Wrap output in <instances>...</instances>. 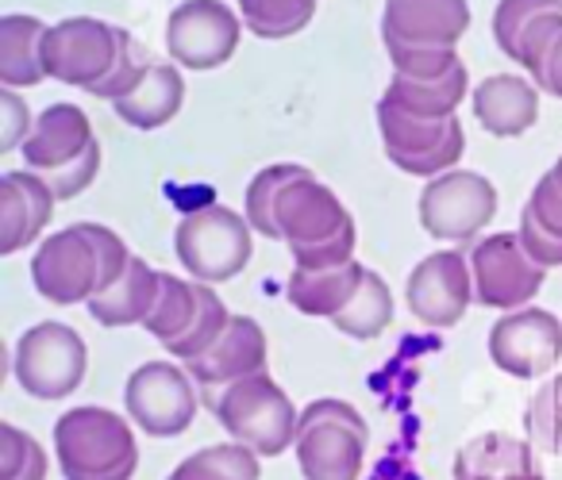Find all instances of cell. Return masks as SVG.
Listing matches in <instances>:
<instances>
[{
  "instance_id": "obj_1",
  "label": "cell",
  "mask_w": 562,
  "mask_h": 480,
  "mask_svg": "<svg viewBox=\"0 0 562 480\" xmlns=\"http://www.w3.org/2000/svg\"><path fill=\"white\" fill-rule=\"evenodd\" d=\"M273 231L290 247L297 270H339L355 262V216L328 185L305 173L281 188L273 208Z\"/></svg>"
},
{
  "instance_id": "obj_2",
  "label": "cell",
  "mask_w": 562,
  "mask_h": 480,
  "mask_svg": "<svg viewBox=\"0 0 562 480\" xmlns=\"http://www.w3.org/2000/svg\"><path fill=\"white\" fill-rule=\"evenodd\" d=\"M132 419L101 403H81L55 419V457L66 480H132L139 469V442Z\"/></svg>"
},
{
  "instance_id": "obj_3",
  "label": "cell",
  "mask_w": 562,
  "mask_h": 480,
  "mask_svg": "<svg viewBox=\"0 0 562 480\" xmlns=\"http://www.w3.org/2000/svg\"><path fill=\"white\" fill-rule=\"evenodd\" d=\"M201 403L216 415V423L227 431V438L255 449L258 457H278L285 449H293V442H297L301 411L293 408L290 392L270 373H258V377L235 380L227 388L201 392Z\"/></svg>"
},
{
  "instance_id": "obj_4",
  "label": "cell",
  "mask_w": 562,
  "mask_h": 480,
  "mask_svg": "<svg viewBox=\"0 0 562 480\" xmlns=\"http://www.w3.org/2000/svg\"><path fill=\"white\" fill-rule=\"evenodd\" d=\"M370 426L362 411L336 396L313 400L301 411L297 442V469L305 480H359L367 461Z\"/></svg>"
},
{
  "instance_id": "obj_5",
  "label": "cell",
  "mask_w": 562,
  "mask_h": 480,
  "mask_svg": "<svg viewBox=\"0 0 562 480\" xmlns=\"http://www.w3.org/2000/svg\"><path fill=\"white\" fill-rule=\"evenodd\" d=\"M173 254L186 265L196 285H224L239 277L255 258V227L247 216L224 204H204V208L181 216L173 231Z\"/></svg>"
},
{
  "instance_id": "obj_6",
  "label": "cell",
  "mask_w": 562,
  "mask_h": 480,
  "mask_svg": "<svg viewBox=\"0 0 562 480\" xmlns=\"http://www.w3.org/2000/svg\"><path fill=\"white\" fill-rule=\"evenodd\" d=\"M35 293L50 304H89L104 293L101 224H70L47 235L32 254Z\"/></svg>"
},
{
  "instance_id": "obj_7",
  "label": "cell",
  "mask_w": 562,
  "mask_h": 480,
  "mask_svg": "<svg viewBox=\"0 0 562 480\" xmlns=\"http://www.w3.org/2000/svg\"><path fill=\"white\" fill-rule=\"evenodd\" d=\"M89 373L86 339L70 323H35L12 350V377L35 400H66Z\"/></svg>"
},
{
  "instance_id": "obj_8",
  "label": "cell",
  "mask_w": 562,
  "mask_h": 480,
  "mask_svg": "<svg viewBox=\"0 0 562 480\" xmlns=\"http://www.w3.org/2000/svg\"><path fill=\"white\" fill-rule=\"evenodd\" d=\"M378 132H382L385 158L408 178H443V173L459 170L462 155H467V132H462L459 116L431 124V119L405 116L385 96L378 101Z\"/></svg>"
},
{
  "instance_id": "obj_9",
  "label": "cell",
  "mask_w": 562,
  "mask_h": 480,
  "mask_svg": "<svg viewBox=\"0 0 562 480\" xmlns=\"http://www.w3.org/2000/svg\"><path fill=\"white\" fill-rule=\"evenodd\" d=\"M201 392L178 362H147L127 377L124 411L150 438H178L193 426Z\"/></svg>"
},
{
  "instance_id": "obj_10",
  "label": "cell",
  "mask_w": 562,
  "mask_h": 480,
  "mask_svg": "<svg viewBox=\"0 0 562 480\" xmlns=\"http://www.w3.org/2000/svg\"><path fill=\"white\" fill-rule=\"evenodd\" d=\"M416 212H420V227L431 239L462 247V242L477 239L493 224L497 188H493L490 178H482L474 170H451L424 185Z\"/></svg>"
},
{
  "instance_id": "obj_11",
  "label": "cell",
  "mask_w": 562,
  "mask_h": 480,
  "mask_svg": "<svg viewBox=\"0 0 562 480\" xmlns=\"http://www.w3.org/2000/svg\"><path fill=\"white\" fill-rule=\"evenodd\" d=\"M243 16L224 0H181L166 20V50L178 70H216L239 50Z\"/></svg>"
},
{
  "instance_id": "obj_12",
  "label": "cell",
  "mask_w": 562,
  "mask_h": 480,
  "mask_svg": "<svg viewBox=\"0 0 562 480\" xmlns=\"http://www.w3.org/2000/svg\"><path fill=\"white\" fill-rule=\"evenodd\" d=\"M120 55V27L97 16H70L50 24L43 43V70L50 81L93 93L112 73Z\"/></svg>"
},
{
  "instance_id": "obj_13",
  "label": "cell",
  "mask_w": 562,
  "mask_h": 480,
  "mask_svg": "<svg viewBox=\"0 0 562 480\" xmlns=\"http://www.w3.org/2000/svg\"><path fill=\"white\" fill-rule=\"evenodd\" d=\"M470 273H474V304L497 311L531 308L536 293L543 288L547 270L524 250L516 231H497L470 250Z\"/></svg>"
},
{
  "instance_id": "obj_14",
  "label": "cell",
  "mask_w": 562,
  "mask_h": 480,
  "mask_svg": "<svg viewBox=\"0 0 562 480\" xmlns=\"http://www.w3.org/2000/svg\"><path fill=\"white\" fill-rule=\"evenodd\" d=\"M490 357L501 373L516 380L554 373L562 357V316L543 308H520L501 316L490 331Z\"/></svg>"
},
{
  "instance_id": "obj_15",
  "label": "cell",
  "mask_w": 562,
  "mask_h": 480,
  "mask_svg": "<svg viewBox=\"0 0 562 480\" xmlns=\"http://www.w3.org/2000/svg\"><path fill=\"white\" fill-rule=\"evenodd\" d=\"M405 304L424 327H447L462 323L467 308L474 304V273H470V254L462 250H436L420 258L416 270L408 273Z\"/></svg>"
},
{
  "instance_id": "obj_16",
  "label": "cell",
  "mask_w": 562,
  "mask_h": 480,
  "mask_svg": "<svg viewBox=\"0 0 562 480\" xmlns=\"http://www.w3.org/2000/svg\"><path fill=\"white\" fill-rule=\"evenodd\" d=\"M470 27V0H385V47L459 50Z\"/></svg>"
},
{
  "instance_id": "obj_17",
  "label": "cell",
  "mask_w": 562,
  "mask_h": 480,
  "mask_svg": "<svg viewBox=\"0 0 562 480\" xmlns=\"http://www.w3.org/2000/svg\"><path fill=\"white\" fill-rule=\"evenodd\" d=\"M97 135H93V124H89L86 108L78 104H47V108L35 116V127L24 142V165L32 173H55L63 165L78 162L93 150Z\"/></svg>"
},
{
  "instance_id": "obj_18",
  "label": "cell",
  "mask_w": 562,
  "mask_h": 480,
  "mask_svg": "<svg viewBox=\"0 0 562 480\" xmlns=\"http://www.w3.org/2000/svg\"><path fill=\"white\" fill-rule=\"evenodd\" d=\"M266 357H270V346H266V331L258 327V319L232 316V327L224 331V339L204 357L189 362L186 369L201 392H212V388H227L235 380L266 373Z\"/></svg>"
},
{
  "instance_id": "obj_19",
  "label": "cell",
  "mask_w": 562,
  "mask_h": 480,
  "mask_svg": "<svg viewBox=\"0 0 562 480\" xmlns=\"http://www.w3.org/2000/svg\"><path fill=\"white\" fill-rule=\"evenodd\" d=\"M58 196L32 170H9L0 178V254H20L43 235L55 216Z\"/></svg>"
},
{
  "instance_id": "obj_20",
  "label": "cell",
  "mask_w": 562,
  "mask_h": 480,
  "mask_svg": "<svg viewBox=\"0 0 562 480\" xmlns=\"http://www.w3.org/2000/svg\"><path fill=\"white\" fill-rule=\"evenodd\" d=\"M454 480H547L536 446L505 431H485L462 442L451 461Z\"/></svg>"
},
{
  "instance_id": "obj_21",
  "label": "cell",
  "mask_w": 562,
  "mask_h": 480,
  "mask_svg": "<svg viewBox=\"0 0 562 480\" xmlns=\"http://www.w3.org/2000/svg\"><path fill=\"white\" fill-rule=\"evenodd\" d=\"M477 124L497 139H516L539 119V85L520 73H493L470 96Z\"/></svg>"
},
{
  "instance_id": "obj_22",
  "label": "cell",
  "mask_w": 562,
  "mask_h": 480,
  "mask_svg": "<svg viewBox=\"0 0 562 480\" xmlns=\"http://www.w3.org/2000/svg\"><path fill=\"white\" fill-rule=\"evenodd\" d=\"M186 104V78L173 62H150V70L143 73V81L127 96H120L112 104L120 119L135 132H158L166 127Z\"/></svg>"
},
{
  "instance_id": "obj_23",
  "label": "cell",
  "mask_w": 562,
  "mask_h": 480,
  "mask_svg": "<svg viewBox=\"0 0 562 480\" xmlns=\"http://www.w3.org/2000/svg\"><path fill=\"white\" fill-rule=\"evenodd\" d=\"M362 277H367V265L355 258V262L339 265V270H293L285 281V300L301 311V316L313 319H336L347 304L355 300Z\"/></svg>"
},
{
  "instance_id": "obj_24",
  "label": "cell",
  "mask_w": 562,
  "mask_h": 480,
  "mask_svg": "<svg viewBox=\"0 0 562 480\" xmlns=\"http://www.w3.org/2000/svg\"><path fill=\"white\" fill-rule=\"evenodd\" d=\"M50 24L40 16L9 12L0 16V85L4 89H35L47 81L43 70V43H47Z\"/></svg>"
},
{
  "instance_id": "obj_25",
  "label": "cell",
  "mask_w": 562,
  "mask_h": 480,
  "mask_svg": "<svg viewBox=\"0 0 562 480\" xmlns=\"http://www.w3.org/2000/svg\"><path fill=\"white\" fill-rule=\"evenodd\" d=\"M158 293H162V273L150 270L143 258H132L124 277L109 293L93 296L86 308L101 327H135V323L143 327L150 311H155Z\"/></svg>"
},
{
  "instance_id": "obj_26",
  "label": "cell",
  "mask_w": 562,
  "mask_h": 480,
  "mask_svg": "<svg viewBox=\"0 0 562 480\" xmlns=\"http://www.w3.org/2000/svg\"><path fill=\"white\" fill-rule=\"evenodd\" d=\"M467 93H470V70H467V62H462L459 70L447 73V78H439V81L393 78L390 89H385V101H390L393 108L405 112V116L443 124V119L459 116V104L467 101Z\"/></svg>"
},
{
  "instance_id": "obj_27",
  "label": "cell",
  "mask_w": 562,
  "mask_h": 480,
  "mask_svg": "<svg viewBox=\"0 0 562 480\" xmlns=\"http://www.w3.org/2000/svg\"><path fill=\"white\" fill-rule=\"evenodd\" d=\"M390 323H393V293H390V285H385L382 273L367 270V277H362L355 300L347 304L336 319H331V327L344 331L347 339L370 342V339H378V334H385V327Z\"/></svg>"
},
{
  "instance_id": "obj_28",
  "label": "cell",
  "mask_w": 562,
  "mask_h": 480,
  "mask_svg": "<svg viewBox=\"0 0 562 480\" xmlns=\"http://www.w3.org/2000/svg\"><path fill=\"white\" fill-rule=\"evenodd\" d=\"M196 311H201V293H196V281L162 273V293H158L155 311L147 316L143 331H147L150 339L162 342V346H170V342H178L181 334L193 327Z\"/></svg>"
},
{
  "instance_id": "obj_29",
  "label": "cell",
  "mask_w": 562,
  "mask_h": 480,
  "mask_svg": "<svg viewBox=\"0 0 562 480\" xmlns=\"http://www.w3.org/2000/svg\"><path fill=\"white\" fill-rule=\"evenodd\" d=\"M243 27L266 43L301 35L316 16V0H235Z\"/></svg>"
},
{
  "instance_id": "obj_30",
  "label": "cell",
  "mask_w": 562,
  "mask_h": 480,
  "mask_svg": "<svg viewBox=\"0 0 562 480\" xmlns=\"http://www.w3.org/2000/svg\"><path fill=\"white\" fill-rule=\"evenodd\" d=\"M262 465L258 454L239 442H224V446H204L178 461V469L166 480H258Z\"/></svg>"
},
{
  "instance_id": "obj_31",
  "label": "cell",
  "mask_w": 562,
  "mask_h": 480,
  "mask_svg": "<svg viewBox=\"0 0 562 480\" xmlns=\"http://www.w3.org/2000/svg\"><path fill=\"white\" fill-rule=\"evenodd\" d=\"M305 173H308V165L273 162V165H262V170L250 178L247 196H243V216H247V224L255 227V235L278 242V231H273V208H278V196L290 181L305 178Z\"/></svg>"
},
{
  "instance_id": "obj_32",
  "label": "cell",
  "mask_w": 562,
  "mask_h": 480,
  "mask_svg": "<svg viewBox=\"0 0 562 480\" xmlns=\"http://www.w3.org/2000/svg\"><path fill=\"white\" fill-rule=\"evenodd\" d=\"M196 293H201V311H196L193 327H189L178 342H170V346H166V350H170V357H178V362H186V365L209 354V350L224 339L227 327H232V311H227L224 296H220L216 288L196 285Z\"/></svg>"
},
{
  "instance_id": "obj_33",
  "label": "cell",
  "mask_w": 562,
  "mask_h": 480,
  "mask_svg": "<svg viewBox=\"0 0 562 480\" xmlns=\"http://www.w3.org/2000/svg\"><path fill=\"white\" fill-rule=\"evenodd\" d=\"M524 434L536 449L562 457V373L547 377L536 388L528 411H524Z\"/></svg>"
},
{
  "instance_id": "obj_34",
  "label": "cell",
  "mask_w": 562,
  "mask_h": 480,
  "mask_svg": "<svg viewBox=\"0 0 562 480\" xmlns=\"http://www.w3.org/2000/svg\"><path fill=\"white\" fill-rule=\"evenodd\" d=\"M0 480H47L43 446L12 423H0Z\"/></svg>"
},
{
  "instance_id": "obj_35",
  "label": "cell",
  "mask_w": 562,
  "mask_h": 480,
  "mask_svg": "<svg viewBox=\"0 0 562 480\" xmlns=\"http://www.w3.org/2000/svg\"><path fill=\"white\" fill-rule=\"evenodd\" d=\"M393 62V78L405 81H439L462 66L459 50H428V47H385Z\"/></svg>"
},
{
  "instance_id": "obj_36",
  "label": "cell",
  "mask_w": 562,
  "mask_h": 480,
  "mask_svg": "<svg viewBox=\"0 0 562 480\" xmlns=\"http://www.w3.org/2000/svg\"><path fill=\"white\" fill-rule=\"evenodd\" d=\"M150 70V62L143 58L139 43L132 39V32H124L120 27V55H116V66H112V73L101 81V85L93 89V96H101V101H112L116 104L120 96H127L135 85L143 81V73Z\"/></svg>"
},
{
  "instance_id": "obj_37",
  "label": "cell",
  "mask_w": 562,
  "mask_h": 480,
  "mask_svg": "<svg viewBox=\"0 0 562 480\" xmlns=\"http://www.w3.org/2000/svg\"><path fill=\"white\" fill-rule=\"evenodd\" d=\"M554 9H562V0H501L497 9H493V39H497V47L508 55L524 27Z\"/></svg>"
},
{
  "instance_id": "obj_38",
  "label": "cell",
  "mask_w": 562,
  "mask_h": 480,
  "mask_svg": "<svg viewBox=\"0 0 562 480\" xmlns=\"http://www.w3.org/2000/svg\"><path fill=\"white\" fill-rule=\"evenodd\" d=\"M32 127H35V119H32V108L24 104V96H20L16 89H0V155L24 150Z\"/></svg>"
},
{
  "instance_id": "obj_39",
  "label": "cell",
  "mask_w": 562,
  "mask_h": 480,
  "mask_svg": "<svg viewBox=\"0 0 562 480\" xmlns=\"http://www.w3.org/2000/svg\"><path fill=\"white\" fill-rule=\"evenodd\" d=\"M97 173H101V142H93V150H89L86 158H78V162L63 165V170H55V173H43V181H47L58 201H74V196H81L93 185Z\"/></svg>"
},
{
  "instance_id": "obj_40",
  "label": "cell",
  "mask_w": 562,
  "mask_h": 480,
  "mask_svg": "<svg viewBox=\"0 0 562 480\" xmlns=\"http://www.w3.org/2000/svg\"><path fill=\"white\" fill-rule=\"evenodd\" d=\"M516 235H520L524 250H528L543 270H562V239L547 231V227H539L524 208H520V227H516Z\"/></svg>"
},
{
  "instance_id": "obj_41",
  "label": "cell",
  "mask_w": 562,
  "mask_h": 480,
  "mask_svg": "<svg viewBox=\"0 0 562 480\" xmlns=\"http://www.w3.org/2000/svg\"><path fill=\"white\" fill-rule=\"evenodd\" d=\"M524 212H528L539 227H547V231L562 239V193H559V185L551 181V173H543V178L536 181V188H531Z\"/></svg>"
},
{
  "instance_id": "obj_42",
  "label": "cell",
  "mask_w": 562,
  "mask_h": 480,
  "mask_svg": "<svg viewBox=\"0 0 562 480\" xmlns=\"http://www.w3.org/2000/svg\"><path fill=\"white\" fill-rule=\"evenodd\" d=\"M531 81H536L543 93H551V96H559V101H562V39L547 50L543 66H539V73Z\"/></svg>"
},
{
  "instance_id": "obj_43",
  "label": "cell",
  "mask_w": 562,
  "mask_h": 480,
  "mask_svg": "<svg viewBox=\"0 0 562 480\" xmlns=\"http://www.w3.org/2000/svg\"><path fill=\"white\" fill-rule=\"evenodd\" d=\"M547 173H551V181H554V185H559V193H562V158H559V162H554V170H547Z\"/></svg>"
}]
</instances>
